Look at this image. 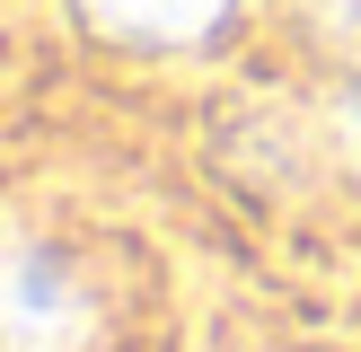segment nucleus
<instances>
[{"mask_svg":"<svg viewBox=\"0 0 361 352\" xmlns=\"http://www.w3.org/2000/svg\"><path fill=\"white\" fill-rule=\"evenodd\" d=\"M88 334V299L71 264L44 246H0V344L9 352H71Z\"/></svg>","mask_w":361,"mask_h":352,"instance_id":"f257e3e1","label":"nucleus"},{"mask_svg":"<svg viewBox=\"0 0 361 352\" xmlns=\"http://www.w3.org/2000/svg\"><path fill=\"white\" fill-rule=\"evenodd\" d=\"M88 9L115 35H203L229 0H88Z\"/></svg>","mask_w":361,"mask_h":352,"instance_id":"f03ea898","label":"nucleus"},{"mask_svg":"<svg viewBox=\"0 0 361 352\" xmlns=\"http://www.w3.org/2000/svg\"><path fill=\"white\" fill-rule=\"evenodd\" d=\"M317 18H326L335 35H361V0H317Z\"/></svg>","mask_w":361,"mask_h":352,"instance_id":"7ed1b4c3","label":"nucleus"},{"mask_svg":"<svg viewBox=\"0 0 361 352\" xmlns=\"http://www.w3.org/2000/svg\"><path fill=\"white\" fill-rule=\"evenodd\" d=\"M335 123H344V141L361 150V70H353V88H344V106H335Z\"/></svg>","mask_w":361,"mask_h":352,"instance_id":"20e7f679","label":"nucleus"}]
</instances>
